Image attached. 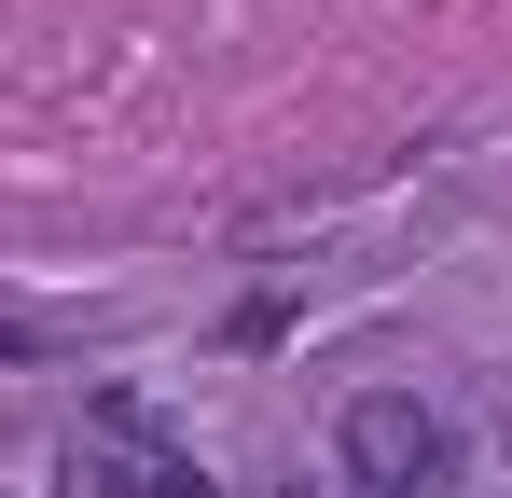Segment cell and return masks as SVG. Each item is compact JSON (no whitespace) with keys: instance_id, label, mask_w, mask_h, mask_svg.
Returning a JSON list of instances; mask_svg holds the SVG:
<instances>
[{"instance_id":"6da1fadb","label":"cell","mask_w":512,"mask_h":498,"mask_svg":"<svg viewBox=\"0 0 512 498\" xmlns=\"http://www.w3.org/2000/svg\"><path fill=\"white\" fill-rule=\"evenodd\" d=\"M457 471V443H443V415L416 388H374V402H346V485L360 498H429Z\"/></svg>"},{"instance_id":"7a4b0ae2","label":"cell","mask_w":512,"mask_h":498,"mask_svg":"<svg viewBox=\"0 0 512 498\" xmlns=\"http://www.w3.org/2000/svg\"><path fill=\"white\" fill-rule=\"evenodd\" d=\"M28 346H42V319H14V305H0V360H28Z\"/></svg>"},{"instance_id":"3957f363","label":"cell","mask_w":512,"mask_h":498,"mask_svg":"<svg viewBox=\"0 0 512 498\" xmlns=\"http://www.w3.org/2000/svg\"><path fill=\"white\" fill-rule=\"evenodd\" d=\"M499 457H512V415H499Z\"/></svg>"}]
</instances>
